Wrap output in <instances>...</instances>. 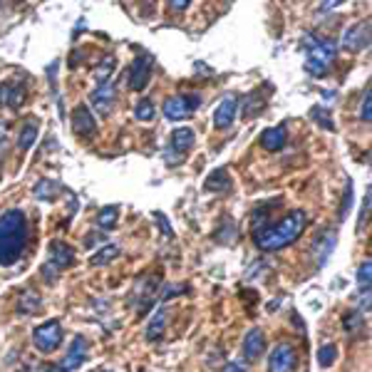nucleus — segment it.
Returning a JSON list of instances; mask_svg holds the SVG:
<instances>
[{
  "label": "nucleus",
  "mask_w": 372,
  "mask_h": 372,
  "mask_svg": "<svg viewBox=\"0 0 372 372\" xmlns=\"http://www.w3.org/2000/svg\"><path fill=\"white\" fill-rule=\"evenodd\" d=\"M117 219H119V209H117V206H107V209L99 211L97 223L102 226V229H114V226H117Z\"/></svg>",
  "instance_id": "obj_24"
},
{
  "label": "nucleus",
  "mask_w": 372,
  "mask_h": 372,
  "mask_svg": "<svg viewBox=\"0 0 372 372\" xmlns=\"http://www.w3.org/2000/svg\"><path fill=\"white\" fill-rule=\"evenodd\" d=\"M85 355H87V340L82 338V335H77V338L72 340L70 350H67L65 360L60 362L58 370H60V372H75L79 365H82V360H85Z\"/></svg>",
  "instance_id": "obj_13"
},
{
  "label": "nucleus",
  "mask_w": 372,
  "mask_h": 372,
  "mask_svg": "<svg viewBox=\"0 0 372 372\" xmlns=\"http://www.w3.org/2000/svg\"><path fill=\"white\" fill-rule=\"evenodd\" d=\"M261 147L263 149H268V151H281L283 147H286V142H288V129L286 127H271V129H263L261 132Z\"/></svg>",
  "instance_id": "obj_17"
},
{
  "label": "nucleus",
  "mask_w": 372,
  "mask_h": 372,
  "mask_svg": "<svg viewBox=\"0 0 372 372\" xmlns=\"http://www.w3.org/2000/svg\"><path fill=\"white\" fill-rule=\"evenodd\" d=\"M72 263H75V248L67 246L65 241H53L50 243V251H47V261H45V268H42V275H45L47 281H53L60 271L70 268Z\"/></svg>",
  "instance_id": "obj_4"
},
{
  "label": "nucleus",
  "mask_w": 372,
  "mask_h": 372,
  "mask_svg": "<svg viewBox=\"0 0 372 372\" xmlns=\"http://www.w3.org/2000/svg\"><path fill=\"white\" fill-rule=\"evenodd\" d=\"M119 256V248L114 246V243H110V246H105L99 253L92 256V266H105V263H110L112 258H117Z\"/></svg>",
  "instance_id": "obj_25"
},
{
  "label": "nucleus",
  "mask_w": 372,
  "mask_h": 372,
  "mask_svg": "<svg viewBox=\"0 0 372 372\" xmlns=\"http://www.w3.org/2000/svg\"><path fill=\"white\" fill-rule=\"evenodd\" d=\"M263 350H266V335H263L261 327H251L243 338V358L248 362H256L263 355Z\"/></svg>",
  "instance_id": "obj_14"
},
{
  "label": "nucleus",
  "mask_w": 372,
  "mask_h": 372,
  "mask_svg": "<svg viewBox=\"0 0 372 372\" xmlns=\"http://www.w3.org/2000/svg\"><path fill=\"white\" fill-rule=\"evenodd\" d=\"M306 47H308V60H306V70L315 77H323L327 75L330 65H333L335 55H338V45L327 38H315V35H306Z\"/></svg>",
  "instance_id": "obj_3"
},
{
  "label": "nucleus",
  "mask_w": 372,
  "mask_h": 372,
  "mask_svg": "<svg viewBox=\"0 0 372 372\" xmlns=\"http://www.w3.org/2000/svg\"><path fill=\"white\" fill-rule=\"evenodd\" d=\"M169 318H171V310L164 306L151 315V320L147 323V340H149V343H159V340L164 338L166 325H169Z\"/></svg>",
  "instance_id": "obj_15"
},
{
  "label": "nucleus",
  "mask_w": 372,
  "mask_h": 372,
  "mask_svg": "<svg viewBox=\"0 0 372 372\" xmlns=\"http://www.w3.org/2000/svg\"><path fill=\"white\" fill-rule=\"evenodd\" d=\"M370 278H372V263L362 261V266L358 268V286L360 290H365V295H370Z\"/></svg>",
  "instance_id": "obj_27"
},
{
  "label": "nucleus",
  "mask_w": 372,
  "mask_h": 372,
  "mask_svg": "<svg viewBox=\"0 0 372 372\" xmlns=\"http://www.w3.org/2000/svg\"><path fill=\"white\" fill-rule=\"evenodd\" d=\"M149 77H151V58L142 55V58H137L134 62H132L129 72H127V79H129V90L142 92L144 87L149 85Z\"/></svg>",
  "instance_id": "obj_9"
},
{
  "label": "nucleus",
  "mask_w": 372,
  "mask_h": 372,
  "mask_svg": "<svg viewBox=\"0 0 372 372\" xmlns=\"http://www.w3.org/2000/svg\"><path fill=\"white\" fill-rule=\"evenodd\" d=\"M142 372H144V370H142Z\"/></svg>",
  "instance_id": "obj_36"
},
{
  "label": "nucleus",
  "mask_w": 372,
  "mask_h": 372,
  "mask_svg": "<svg viewBox=\"0 0 372 372\" xmlns=\"http://www.w3.org/2000/svg\"><path fill=\"white\" fill-rule=\"evenodd\" d=\"M310 117L315 119V122L320 124V127H325V129H330L333 132L335 129V124H333V119H330V112L327 110H323V107H313V110H310Z\"/></svg>",
  "instance_id": "obj_29"
},
{
  "label": "nucleus",
  "mask_w": 372,
  "mask_h": 372,
  "mask_svg": "<svg viewBox=\"0 0 372 372\" xmlns=\"http://www.w3.org/2000/svg\"><path fill=\"white\" fill-rule=\"evenodd\" d=\"M27 243V216L25 211L10 209L0 214V266H13L20 261Z\"/></svg>",
  "instance_id": "obj_2"
},
{
  "label": "nucleus",
  "mask_w": 372,
  "mask_h": 372,
  "mask_svg": "<svg viewBox=\"0 0 372 372\" xmlns=\"http://www.w3.org/2000/svg\"><path fill=\"white\" fill-rule=\"evenodd\" d=\"M221 372H246V365H243V362H238V360H234V362H229V365L223 367Z\"/></svg>",
  "instance_id": "obj_35"
},
{
  "label": "nucleus",
  "mask_w": 372,
  "mask_h": 372,
  "mask_svg": "<svg viewBox=\"0 0 372 372\" xmlns=\"http://www.w3.org/2000/svg\"><path fill=\"white\" fill-rule=\"evenodd\" d=\"M112 70H114V58H107L102 60V65L95 70V77H97V82H107L112 75Z\"/></svg>",
  "instance_id": "obj_31"
},
{
  "label": "nucleus",
  "mask_w": 372,
  "mask_h": 372,
  "mask_svg": "<svg viewBox=\"0 0 372 372\" xmlns=\"http://www.w3.org/2000/svg\"><path fill=\"white\" fill-rule=\"evenodd\" d=\"M360 318H362V313H360V310H358V313H350V315H345V327H347V330H353V327L360 323Z\"/></svg>",
  "instance_id": "obj_33"
},
{
  "label": "nucleus",
  "mask_w": 372,
  "mask_h": 372,
  "mask_svg": "<svg viewBox=\"0 0 372 372\" xmlns=\"http://www.w3.org/2000/svg\"><path fill=\"white\" fill-rule=\"evenodd\" d=\"M60 191H62V186L58 182H53V179H40L38 186H35V196L40 201H53Z\"/></svg>",
  "instance_id": "obj_21"
},
{
  "label": "nucleus",
  "mask_w": 372,
  "mask_h": 372,
  "mask_svg": "<svg viewBox=\"0 0 372 372\" xmlns=\"http://www.w3.org/2000/svg\"><path fill=\"white\" fill-rule=\"evenodd\" d=\"M90 102L102 117H107L112 112V105H114V82H110V79H107V82H99L97 90L90 95Z\"/></svg>",
  "instance_id": "obj_12"
},
{
  "label": "nucleus",
  "mask_w": 372,
  "mask_h": 372,
  "mask_svg": "<svg viewBox=\"0 0 372 372\" xmlns=\"http://www.w3.org/2000/svg\"><path fill=\"white\" fill-rule=\"evenodd\" d=\"M263 110H266V99H263V90L248 92L246 97H243L241 112H243V117H246V119L256 117V114H261Z\"/></svg>",
  "instance_id": "obj_19"
},
{
  "label": "nucleus",
  "mask_w": 372,
  "mask_h": 372,
  "mask_svg": "<svg viewBox=\"0 0 372 372\" xmlns=\"http://www.w3.org/2000/svg\"><path fill=\"white\" fill-rule=\"evenodd\" d=\"M23 99H25V82H3L0 85V105H8L18 110L23 105Z\"/></svg>",
  "instance_id": "obj_16"
},
{
  "label": "nucleus",
  "mask_w": 372,
  "mask_h": 372,
  "mask_svg": "<svg viewBox=\"0 0 372 372\" xmlns=\"http://www.w3.org/2000/svg\"><path fill=\"white\" fill-rule=\"evenodd\" d=\"M203 189L206 191H229L231 189V177H229V169H216L209 174V179L203 182Z\"/></svg>",
  "instance_id": "obj_20"
},
{
  "label": "nucleus",
  "mask_w": 372,
  "mask_h": 372,
  "mask_svg": "<svg viewBox=\"0 0 372 372\" xmlns=\"http://www.w3.org/2000/svg\"><path fill=\"white\" fill-rule=\"evenodd\" d=\"M33 343L42 355L55 353L62 345V325H60V320H47V323L35 327Z\"/></svg>",
  "instance_id": "obj_5"
},
{
  "label": "nucleus",
  "mask_w": 372,
  "mask_h": 372,
  "mask_svg": "<svg viewBox=\"0 0 372 372\" xmlns=\"http://www.w3.org/2000/svg\"><path fill=\"white\" fill-rule=\"evenodd\" d=\"M169 8L174 10V13H182V10H186V8H189V0H171Z\"/></svg>",
  "instance_id": "obj_34"
},
{
  "label": "nucleus",
  "mask_w": 372,
  "mask_h": 372,
  "mask_svg": "<svg viewBox=\"0 0 372 372\" xmlns=\"http://www.w3.org/2000/svg\"><path fill=\"white\" fill-rule=\"evenodd\" d=\"M18 310L20 313H35V310H40V295L35 293V290H25V293L20 295V303H18Z\"/></svg>",
  "instance_id": "obj_23"
},
{
  "label": "nucleus",
  "mask_w": 372,
  "mask_h": 372,
  "mask_svg": "<svg viewBox=\"0 0 372 372\" xmlns=\"http://www.w3.org/2000/svg\"><path fill=\"white\" fill-rule=\"evenodd\" d=\"M308 223V216L303 209L288 211L283 219H278L275 223H266L263 229L253 231L256 246L263 248V251H278V248H286L303 234Z\"/></svg>",
  "instance_id": "obj_1"
},
{
  "label": "nucleus",
  "mask_w": 372,
  "mask_h": 372,
  "mask_svg": "<svg viewBox=\"0 0 372 372\" xmlns=\"http://www.w3.org/2000/svg\"><path fill=\"white\" fill-rule=\"evenodd\" d=\"M35 139H38V122H27L25 127H23V132H20L18 149L20 151H27L35 144Z\"/></svg>",
  "instance_id": "obj_22"
},
{
  "label": "nucleus",
  "mask_w": 372,
  "mask_h": 372,
  "mask_svg": "<svg viewBox=\"0 0 372 372\" xmlns=\"http://www.w3.org/2000/svg\"><path fill=\"white\" fill-rule=\"evenodd\" d=\"M360 119H362L365 124L372 119V87H370V85L365 87V97H362V110H360Z\"/></svg>",
  "instance_id": "obj_30"
},
{
  "label": "nucleus",
  "mask_w": 372,
  "mask_h": 372,
  "mask_svg": "<svg viewBox=\"0 0 372 372\" xmlns=\"http://www.w3.org/2000/svg\"><path fill=\"white\" fill-rule=\"evenodd\" d=\"M201 105V97L199 95H174L164 102V117L166 119H186L194 114L196 107Z\"/></svg>",
  "instance_id": "obj_6"
},
{
  "label": "nucleus",
  "mask_w": 372,
  "mask_h": 372,
  "mask_svg": "<svg viewBox=\"0 0 372 372\" xmlns=\"http://www.w3.org/2000/svg\"><path fill=\"white\" fill-rule=\"evenodd\" d=\"M236 112H238V97L236 95H223L219 107L214 110V127L216 129H229L231 124H234Z\"/></svg>",
  "instance_id": "obj_10"
},
{
  "label": "nucleus",
  "mask_w": 372,
  "mask_h": 372,
  "mask_svg": "<svg viewBox=\"0 0 372 372\" xmlns=\"http://www.w3.org/2000/svg\"><path fill=\"white\" fill-rule=\"evenodd\" d=\"M72 132H75L79 139L95 137V132H97V122H95V117H92L90 107L77 105L75 110H72Z\"/></svg>",
  "instance_id": "obj_8"
},
{
  "label": "nucleus",
  "mask_w": 372,
  "mask_h": 372,
  "mask_svg": "<svg viewBox=\"0 0 372 372\" xmlns=\"http://www.w3.org/2000/svg\"><path fill=\"white\" fill-rule=\"evenodd\" d=\"M298 367V353L290 343H278L268 360V372H295Z\"/></svg>",
  "instance_id": "obj_7"
},
{
  "label": "nucleus",
  "mask_w": 372,
  "mask_h": 372,
  "mask_svg": "<svg viewBox=\"0 0 372 372\" xmlns=\"http://www.w3.org/2000/svg\"><path fill=\"white\" fill-rule=\"evenodd\" d=\"M338 360V347L335 345H323L318 350V365L320 367H330Z\"/></svg>",
  "instance_id": "obj_28"
},
{
  "label": "nucleus",
  "mask_w": 372,
  "mask_h": 372,
  "mask_svg": "<svg viewBox=\"0 0 372 372\" xmlns=\"http://www.w3.org/2000/svg\"><path fill=\"white\" fill-rule=\"evenodd\" d=\"M343 47L353 50V53L367 50V47H370V20L358 23L355 27H350V30L343 35Z\"/></svg>",
  "instance_id": "obj_11"
},
{
  "label": "nucleus",
  "mask_w": 372,
  "mask_h": 372,
  "mask_svg": "<svg viewBox=\"0 0 372 372\" xmlns=\"http://www.w3.org/2000/svg\"><path fill=\"white\" fill-rule=\"evenodd\" d=\"M154 102L151 99H139L137 107H134V117L139 119V122H149L151 117H154Z\"/></svg>",
  "instance_id": "obj_26"
},
{
  "label": "nucleus",
  "mask_w": 372,
  "mask_h": 372,
  "mask_svg": "<svg viewBox=\"0 0 372 372\" xmlns=\"http://www.w3.org/2000/svg\"><path fill=\"white\" fill-rule=\"evenodd\" d=\"M367 219H370V191L365 194V201H362V211H360L358 231H362V226H367Z\"/></svg>",
  "instance_id": "obj_32"
},
{
  "label": "nucleus",
  "mask_w": 372,
  "mask_h": 372,
  "mask_svg": "<svg viewBox=\"0 0 372 372\" xmlns=\"http://www.w3.org/2000/svg\"><path fill=\"white\" fill-rule=\"evenodd\" d=\"M191 147H194V132H191L189 127H177L174 134H171V151L182 157Z\"/></svg>",
  "instance_id": "obj_18"
}]
</instances>
